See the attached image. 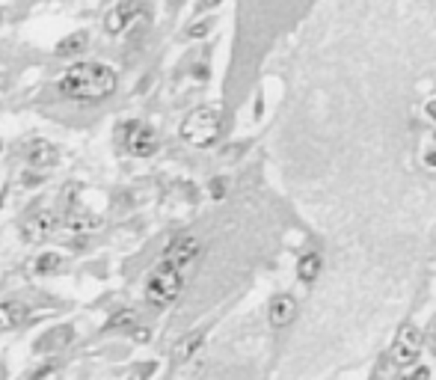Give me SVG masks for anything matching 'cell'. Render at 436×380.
I'll return each instance as SVG.
<instances>
[{"instance_id": "obj_1", "label": "cell", "mask_w": 436, "mask_h": 380, "mask_svg": "<svg viewBox=\"0 0 436 380\" xmlns=\"http://www.w3.org/2000/svg\"><path fill=\"white\" fill-rule=\"evenodd\" d=\"M116 87H119V75H116V68L107 63H75L60 78V83H56V90L66 98H71V102H86V104L104 102V98H110L116 92Z\"/></svg>"}, {"instance_id": "obj_2", "label": "cell", "mask_w": 436, "mask_h": 380, "mask_svg": "<svg viewBox=\"0 0 436 380\" xmlns=\"http://www.w3.org/2000/svg\"><path fill=\"white\" fill-rule=\"evenodd\" d=\"M178 131H181L184 143H190L196 149L214 146L217 140H220V134H223V114H220V107H196V110H190V114L184 116Z\"/></svg>"}, {"instance_id": "obj_3", "label": "cell", "mask_w": 436, "mask_h": 380, "mask_svg": "<svg viewBox=\"0 0 436 380\" xmlns=\"http://www.w3.org/2000/svg\"><path fill=\"white\" fill-rule=\"evenodd\" d=\"M181 286H184V276L178 271H172L169 264H157L155 271L149 274V279H145V300H149L155 309H164L169 303H176V298L181 294Z\"/></svg>"}, {"instance_id": "obj_4", "label": "cell", "mask_w": 436, "mask_h": 380, "mask_svg": "<svg viewBox=\"0 0 436 380\" xmlns=\"http://www.w3.org/2000/svg\"><path fill=\"white\" fill-rule=\"evenodd\" d=\"M421 345H425V333L410 321L401 324L395 339H392V348H389V357L395 362V369H410L421 354Z\"/></svg>"}, {"instance_id": "obj_5", "label": "cell", "mask_w": 436, "mask_h": 380, "mask_svg": "<svg viewBox=\"0 0 436 380\" xmlns=\"http://www.w3.org/2000/svg\"><path fill=\"white\" fill-rule=\"evenodd\" d=\"M119 140L125 152H131L134 158H152V154L161 149V137H157L155 128H149V125L143 122H125L119 128Z\"/></svg>"}, {"instance_id": "obj_6", "label": "cell", "mask_w": 436, "mask_h": 380, "mask_svg": "<svg viewBox=\"0 0 436 380\" xmlns=\"http://www.w3.org/2000/svg\"><path fill=\"white\" fill-rule=\"evenodd\" d=\"M199 256V238L196 235H178L176 241H172L166 250H164V264H169L172 271H184V267H190Z\"/></svg>"}, {"instance_id": "obj_7", "label": "cell", "mask_w": 436, "mask_h": 380, "mask_svg": "<svg viewBox=\"0 0 436 380\" xmlns=\"http://www.w3.org/2000/svg\"><path fill=\"white\" fill-rule=\"evenodd\" d=\"M63 226L68 232H75V235H92L101 226V217L95 214L92 208H86V205L71 200L68 208H66V214H63Z\"/></svg>"}, {"instance_id": "obj_8", "label": "cell", "mask_w": 436, "mask_h": 380, "mask_svg": "<svg viewBox=\"0 0 436 380\" xmlns=\"http://www.w3.org/2000/svg\"><path fill=\"white\" fill-rule=\"evenodd\" d=\"M140 12H143V6L137 4V0H122V4H116V6L107 12V18H104V30L113 33V36H116V33H122V30H128V27L140 18Z\"/></svg>"}, {"instance_id": "obj_9", "label": "cell", "mask_w": 436, "mask_h": 380, "mask_svg": "<svg viewBox=\"0 0 436 380\" xmlns=\"http://www.w3.org/2000/svg\"><path fill=\"white\" fill-rule=\"evenodd\" d=\"M56 229V217L51 211H36V214L27 217V223L21 226V238L27 244H42L45 238H51V232Z\"/></svg>"}, {"instance_id": "obj_10", "label": "cell", "mask_w": 436, "mask_h": 380, "mask_svg": "<svg viewBox=\"0 0 436 380\" xmlns=\"http://www.w3.org/2000/svg\"><path fill=\"white\" fill-rule=\"evenodd\" d=\"M297 318V300L291 298V294H276V298L270 300L267 306V321H270V327L273 330H285L291 327Z\"/></svg>"}, {"instance_id": "obj_11", "label": "cell", "mask_w": 436, "mask_h": 380, "mask_svg": "<svg viewBox=\"0 0 436 380\" xmlns=\"http://www.w3.org/2000/svg\"><path fill=\"white\" fill-rule=\"evenodd\" d=\"M27 164H30V170L48 173L56 164V146L48 143V140H33L30 149H27Z\"/></svg>"}, {"instance_id": "obj_12", "label": "cell", "mask_w": 436, "mask_h": 380, "mask_svg": "<svg viewBox=\"0 0 436 380\" xmlns=\"http://www.w3.org/2000/svg\"><path fill=\"white\" fill-rule=\"evenodd\" d=\"M324 271V259H321V252H306V256H300L297 262V279L303 286H315L317 283V276H321Z\"/></svg>"}, {"instance_id": "obj_13", "label": "cell", "mask_w": 436, "mask_h": 380, "mask_svg": "<svg viewBox=\"0 0 436 380\" xmlns=\"http://www.w3.org/2000/svg\"><path fill=\"white\" fill-rule=\"evenodd\" d=\"M27 321V306L18 303V300H6L0 303V333H9L21 327V324Z\"/></svg>"}, {"instance_id": "obj_14", "label": "cell", "mask_w": 436, "mask_h": 380, "mask_svg": "<svg viewBox=\"0 0 436 380\" xmlns=\"http://www.w3.org/2000/svg\"><path fill=\"white\" fill-rule=\"evenodd\" d=\"M202 342H205V333H202V330L187 333L184 339L176 345V350H172V360H176V362H187V360H193V357L199 354Z\"/></svg>"}, {"instance_id": "obj_15", "label": "cell", "mask_w": 436, "mask_h": 380, "mask_svg": "<svg viewBox=\"0 0 436 380\" xmlns=\"http://www.w3.org/2000/svg\"><path fill=\"white\" fill-rule=\"evenodd\" d=\"M71 339H75V330H71V327H56V330H48V333L36 342V350H39V354H45V350L66 348Z\"/></svg>"}, {"instance_id": "obj_16", "label": "cell", "mask_w": 436, "mask_h": 380, "mask_svg": "<svg viewBox=\"0 0 436 380\" xmlns=\"http://www.w3.org/2000/svg\"><path fill=\"white\" fill-rule=\"evenodd\" d=\"M86 45H90V33H86V30H78V33L66 36L60 45H56V57H75V54L86 51Z\"/></svg>"}, {"instance_id": "obj_17", "label": "cell", "mask_w": 436, "mask_h": 380, "mask_svg": "<svg viewBox=\"0 0 436 380\" xmlns=\"http://www.w3.org/2000/svg\"><path fill=\"white\" fill-rule=\"evenodd\" d=\"M60 271H63L60 252H42V256L33 262V274H39V276H51V274H60Z\"/></svg>"}, {"instance_id": "obj_18", "label": "cell", "mask_w": 436, "mask_h": 380, "mask_svg": "<svg viewBox=\"0 0 436 380\" xmlns=\"http://www.w3.org/2000/svg\"><path fill=\"white\" fill-rule=\"evenodd\" d=\"M134 327H137V312H134V309H119V312H116V315L107 321V330H110V333H116V330L131 333Z\"/></svg>"}, {"instance_id": "obj_19", "label": "cell", "mask_w": 436, "mask_h": 380, "mask_svg": "<svg viewBox=\"0 0 436 380\" xmlns=\"http://www.w3.org/2000/svg\"><path fill=\"white\" fill-rule=\"evenodd\" d=\"M155 372H157V362H155V360H149V362H140L137 369L128 374V380H149Z\"/></svg>"}, {"instance_id": "obj_20", "label": "cell", "mask_w": 436, "mask_h": 380, "mask_svg": "<svg viewBox=\"0 0 436 380\" xmlns=\"http://www.w3.org/2000/svg\"><path fill=\"white\" fill-rule=\"evenodd\" d=\"M226 188H229V181H226V178H214L211 185H208L211 200H223V196H226Z\"/></svg>"}, {"instance_id": "obj_21", "label": "cell", "mask_w": 436, "mask_h": 380, "mask_svg": "<svg viewBox=\"0 0 436 380\" xmlns=\"http://www.w3.org/2000/svg\"><path fill=\"white\" fill-rule=\"evenodd\" d=\"M211 30V21H199L196 27H190V30H187V36H193V39H199V36H205Z\"/></svg>"}, {"instance_id": "obj_22", "label": "cell", "mask_w": 436, "mask_h": 380, "mask_svg": "<svg viewBox=\"0 0 436 380\" xmlns=\"http://www.w3.org/2000/svg\"><path fill=\"white\" fill-rule=\"evenodd\" d=\"M401 380H430V369H425V365H418L416 372H410V374L401 377Z\"/></svg>"}, {"instance_id": "obj_23", "label": "cell", "mask_w": 436, "mask_h": 380, "mask_svg": "<svg viewBox=\"0 0 436 380\" xmlns=\"http://www.w3.org/2000/svg\"><path fill=\"white\" fill-rule=\"evenodd\" d=\"M428 345L433 350V357H436V318L430 321V327H428Z\"/></svg>"}, {"instance_id": "obj_24", "label": "cell", "mask_w": 436, "mask_h": 380, "mask_svg": "<svg viewBox=\"0 0 436 380\" xmlns=\"http://www.w3.org/2000/svg\"><path fill=\"white\" fill-rule=\"evenodd\" d=\"M56 377H60V369H42L36 374V380H56Z\"/></svg>"}, {"instance_id": "obj_25", "label": "cell", "mask_w": 436, "mask_h": 380, "mask_svg": "<svg viewBox=\"0 0 436 380\" xmlns=\"http://www.w3.org/2000/svg\"><path fill=\"white\" fill-rule=\"evenodd\" d=\"M131 333H134V339H137V342H149V330H143V327H134V330H131Z\"/></svg>"}, {"instance_id": "obj_26", "label": "cell", "mask_w": 436, "mask_h": 380, "mask_svg": "<svg viewBox=\"0 0 436 380\" xmlns=\"http://www.w3.org/2000/svg\"><path fill=\"white\" fill-rule=\"evenodd\" d=\"M217 4H223V0H199L202 9H211V6H217Z\"/></svg>"}, {"instance_id": "obj_27", "label": "cell", "mask_w": 436, "mask_h": 380, "mask_svg": "<svg viewBox=\"0 0 436 380\" xmlns=\"http://www.w3.org/2000/svg\"><path fill=\"white\" fill-rule=\"evenodd\" d=\"M425 110H428V116L436 122V102H428V107H425Z\"/></svg>"}, {"instance_id": "obj_28", "label": "cell", "mask_w": 436, "mask_h": 380, "mask_svg": "<svg viewBox=\"0 0 436 380\" xmlns=\"http://www.w3.org/2000/svg\"><path fill=\"white\" fill-rule=\"evenodd\" d=\"M428 164H430V166H436V152H430V154H428Z\"/></svg>"}, {"instance_id": "obj_29", "label": "cell", "mask_w": 436, "mask_h": 380, "mask_svg": "<svg viewBox=\"0 0 436 380\" xmlns=\"http://www.w3.org/2000/svg\"><path fill=\"white\" fill-rule=\"evenodd\" d=\"M0 152H4V143H0Z\"/></svg>"}, {"instance_id": "obj_30", "label": "cell", "mask_w": 436, "mask_h": 380, "mask_svg": "<svg viewBox=\"0 0 436 380\" xmlns=\"http://www.w3.org/2000/svg\"><path fill=\"white\" fill-rule=\"evenodd\" d=\"M0 16H4V12H0Z\"/></svg>"}]
</instances>
